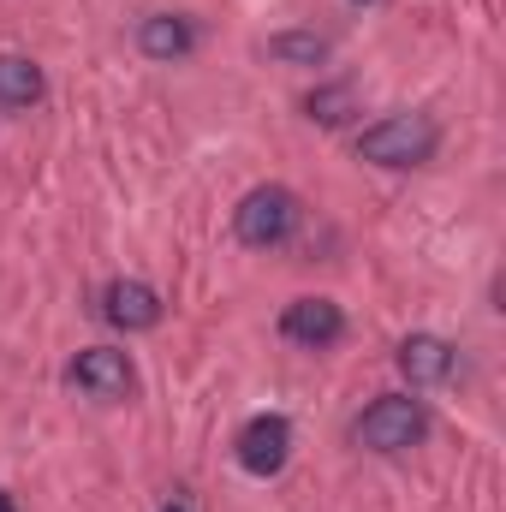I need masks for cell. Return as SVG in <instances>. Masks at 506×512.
I'll list each match as a JSON object with an SVG mask.
<instances>
[{"mask_svg":"<svg viewBox=\"0 0 506 512\" xmlns=\"http://www.w3.org/2000/svg\"><path fill=\"white\" fill-rule=\"evenodd\" d=\"M441 149V126L429 114H387L358 131V161L370 167H423Z\"/></svg>","mask_w":506,"mask_h":512,"instance_id":"1","label":"cell"},{"mask_svg":"<svg viewBox=\"0 0 506 512\" xmlns=\"http://www.w3.org/2000/svg\"><path fill=\"white\" fill-rule=\"evenodd\" d=\"M423 435H429V405L411 399V393H381L352 423V441L364 453H411Z\"/></svg>","mask_w":506,"mask_h":512,"instance_id":"2","label":"cell"},{"mask_svg":"<svg viewBox=\"0 0 506 512\" xmlns=\"http://www.w3.org/2000/svg\"><path fill=\"white\" fill-rule=\"evenodd\" d=\"M298 227H304V203H298V191H286V185H256L251 197L233 209V233H239V245H251V251H280V245H292Z\"/></svg>","mask_w":506,"mask_h":512,"instance_id":"3","label":"cell"},{"mask_svg":"<svg viewBox=\"0 0 506 512\" xmlns=\"http://www.w3.org/2000/svg\"><path fill=\"white\" fill-rule=\"evenodd\" d=\"M66 382L78 387L84 399H96V405H120V399H131V387H137V370H131L126 352H114V346H84L66 364Z\"/></svg>","mask_w":506,"mask_h":512,"instance_id":"4","label":"cell"},{"mask_svg":"<svg viewBox=\"0 0 506 512\" xmlns=\"http://www.w3.org/2000/svg\"><path fill=\"white\" fill-rule=\"evenodd\" d=\"M233 453H239V465H245L251 477H280L286 459H292V423H286L280 411H256L251 423L239 429Z\"/></svg>","mask_w":506,"mask_h":512,"instance_id":"5","label":"cell"},{"mask_svg":"<svg viewBox=\"0 0 506 512\" xmlns=\"http://www.w3.org/2000/svg\"><path fill=\"white\" fill-rule=\"evenodd\" d=\"M280 334L304 352H334L346 340V310L334 298H292L280 310Z\"/></svg>","mask_w":506,"mask_h":512,"instance_id":"6","label":"cell"},{"mask_svg":"<svg viewBox=\"0 0 506 512\" xmlns=\"http://www.w3.org/2000/svg\"><path fill=\"white\" fill-rule=\"evenodd\" d=\"M161 292L149 286V280H108L102 286V316L120 328V334H149V328H161Z\"/></svg>","mask_w":506,"mask_h":512,"instance_id":"7","label":"cell"},{"mask_svg":"<svg viewBox=\"0 0 506 512\" xmlns=\"http://www.w3.org/2000/svg\"><path fill=\"white\" fill-rule=\"evenodd\" d=\"M453 364H459V352H453L441 334H405V340H399V376L411 387L453 382Z\"/></svg>","mask_w":506,"mask_h":512,"instance_id":"8","label":"cell"},{"mask_svg":"<svg viewBox=\"0 0 506 512\" xmlns=\"http://www.w3.org/2000/svg\"><path fill=\"white\" fill-rule=\"evenodd\" d=\"M191 48H197V24H191L185 12H149V18L137 24V54L155 60V66H173V60H185Z\"/></svg>","mask_w":506,"mask_h":512,"instance_id":"9","label":"cell"},{"mask_svg":"<svg viewBox=\"0 0 506 512\" xmlns=\"http://www.w3.org/2000/svg\"><path fill=\"white\" fill-rule=\"evenodd\" d=\"M42 66L24 60V54H0V114H24L42 102Z\"/></svg>","mask_w":506,"mask_h":512,"instance_id":"10","label":"cell"},{"mask_svg":"<svg viewBox=\"0 0 506 512\" xmlns=\"http://www.w3.org/2000/svg\"><path fill=\"white\" fill-rule=\"evenodd\" d=\"M262 54H268V60H280V66H328L334 42H328L322 30H280V36H268V42H262Z\"/></svg>","mask_w":506,"mask_h":512,"instance_id":"11","label":"cell"},{"mask_svg":"<svg viewBox=\"0 0 506 512\" xmlns=\"http://www.w3.org/2000/svg\"><path fill=\"white\" fill-rule=\"evenodd\" d=\"M358 114V84H322V90H310L304 96V120H316L322 131H334V126H346Z\"/></svg>","mask_w":506,"mask_h":512,"instance_id":"12","label":"cell"},{"mask_svg":"<svg viewBox=\"0 0 506 512\" xmlns=\"http://www.w3.org/2000/svg\"><path fill=\"white\" fill-rule=\"evenodd\" d=\"M161 512H191V507H185V501H167V507H161Z\"/></svg>","mask_w":506,"mask_h":512,"instance_id":"13","label":"cell"},{"mask_svg":"<svg viewBox=\"0 0 506 512\" xmlns=\"http://www.w3.org/2000/svg\"><path fill=\"white\" fill-rule=\"evenodd\" d=\"M0 512H18V507H12V495H0Z\"/></svg>","mask_w":506,"mask_h":512,"instance_id":"14","label":"cell"},{"mask_svg":"<svg viewBox=\"0 0 506 512\" xmlns=\"http://www.w3.org/2000/svg\"><path fill=\"white\" fill-rule=\"evenodd\" d=\"M352 6H376V0H352Z\"/></svg>","mask_w":506,"mask_h":512,"instance_id":"15","label":"cell"}]
</instances>
